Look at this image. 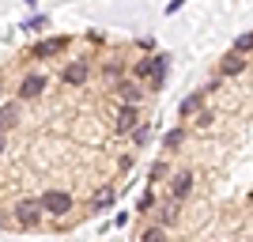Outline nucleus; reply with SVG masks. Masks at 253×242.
<instances>
[{
    "label": "nucleus",
    "mask_w": 253,
    "mask_h": 242,
    "mask_svg": "<svg viewBox=\"0 0 253 242\" xmlns=\"http://www.w3.org/2000/svg\"><path fill=\"white\" fill-rule=\"evenodd\" d=\"M38 204H42V212L45 216H72V208H76V197L68 190H45L42 197H38Z\"/></svg>",
    "instance_id": "1"
},
{
    "label": "nucleus",
    "mask_w": 253,
    "mask_h": 242,
    "mask_svg": "<svg viewBox=\"0 0 253 242\" xmlns=\"http://www.w3.org/2000/svg\"><path fill=\"white\" fill-rule=\"evenodd\" d=\"M11 216H15L23 227H38V223L45 220V212H42V204H38V197H23V200H15Z\"/></svg>",
    "instance_id": "2"
},
{
    "label": "nucleus",
    "mask_w": 253,
    "mask_h": 242,
    "mask_svg": "<svg viewBox=\"0 0 253 242\" xmlns=\"http://www.w3.org/2000/svg\"><path fill=\"white\" fill-rule=\"evenodd\" d=\"M45 87H49V76H45V72H27L19 80V98H23V102H34V98L45 95Z\"/></svg>",
    "instance_id": "3"
},
{
    "label": "nucleus",
    "mask_w": 253,
    "mask_h": 242,
    "mask_svg": "<svg viewBox=\"0 0 253 242\" xmlns=\"http://www.w3.org/2000/svg\"><path fill=\"white\" fill-rule=\"evenodd\" d=\"M189 193H193V170L181 167L170 182V197H174V204H181V200H189Z\"/></svg>",
    "instance_id": "4"
},
{
    "label": "nucleus",
    "mask_w": 253,
    "mask_h": 242,
    "mask_svg": "<svg viewBox=\"0 0 253 242\" xmlns=\"http://www.w3.org/2000/svg\"><path fill=\"white\" fill-rule=\"evenodd\" d=\"M87 76H91V64H87V61H72V64H64L61 80H64V84H72V87H80V84H87Z\"/></svg>",
    "instance_id": "5"
},
{
    "label": "nucleus",
    "mask_w": 253,
    "mask_h": 242,
    "mask_svg": "<svg viewBox=\"0 0 253 242\" xmlns=\"http://www.w3.org/2000/svg\"><path fill=\"white\" fill-rule=\"evenodd\" d=\"M167 72H170V57L167 53H155V57H151V87H163L167 84Z\"/></svg>",
    "instance_id": "6"
},
{
    "label": "nucleus",
    "mask_w": 253,
    "mask_h": 242,
    "mask_svg": "<svg viewBox=\"0 0 253 242\" xmlns=\"http://www.w3.org/2000/svg\"><path fill=\"white\" fill-rule=\"evenodd\" d=\"M140 125V110L136 106H121L117 110V133H136Z\"/></svg>",
    "instance_id": "7"
},
{
    "label": "nucleus",
    "mask_w": 253,
    "mask_h": 242,
    "mask_svg": "<svg viewBox=\"0 0 253 242\" xmlns=\"http://www.w3.org/2000/svg\"><path fill=\"white\" fill-rule=\"evenodd\" d=\"M64 46H68V38H45V42H34V46H31V57H38V61H42V57L61 53Z\"/></svg>",
    "instance_id": "8"
},
{
    "label": "nucleus",
    "mask_w": 253,
    "mask_h": 242,
    "mask_svg": "<svg viewBox=\"0 0 253 242\" xmlns=\"http://www.w3.org/2000/svg\"><path fill=\"white\" fill-rule=\"evenodd\" d=\"M15 125H19V106H15V102H4V106H0V137L11 133Z\"/></svg>",
    "instance_id": "9"
},
{
    "label": "nucleus",
    "mask_w": 253,
    "mask_h": 242,
    "mask_svg": "<svg viewBox=\"0 0 253 242\" xmlns=\"http://www.w3.org/2000/svg\"><path fill=\"white\" fill-rule=\"evenodd\" d=\"M117 98H121V106H140V84L121 80V84H117Z\"/></svg>",
    "instance_id": "10"
},
{
    "label": "nucleus",
    "mask_w": 253,
    "mask_h": 242,
    "mask_svg": "<svg viewBox=\"0 0 253 242\" xmlns=\"http://www.w3.org/2000/svg\"><path fill=\"white\" fill-rule=\"evenodd\" d=\"M246 57H238V53H227V57H223L219 61V76H238V72H246Z\"/></svg>",
    "instance_id": "11"
},
{
    "label": "nucleus",
    "mask_w": 253,
    "mask_h": 242,
    "mask_svg": "<svg viewBox=\"0 0 253 242\" xmlns=\"http://www.w3.org/2000/svg\"><path fill=\"white\" fill-rule=\"evenodd\" d=\"M128 80H132V84H140V80H151V57H140V61L128 68Z\"/></svg>",
    "instance_id": "12"
},
{
    "label": "nucleus",
    "mask_w": 253,
    "mask_h": 242,
    "mask_svg": "<svg viewBox=\"0 0 253 242\" xmlns=\"http://www.w3.org/2000/svg\"><path fill=\"white\" fill-rule=\"evenodd\" d=\"M201 106H204V91H193V95H189L185 102L178 106V114H181V117H189L193 110H201Z\"/></svg>",
    "instance_id": "13"
},
{
    "label": "nucleus",
    "mask_w": 253,
    "mask_h": 242,
    "mask_svg": "<svg viewBox=\"0 0 253 242\" xmlns=\"http://www.w3.org/2000/svg\"><path fill=\"white\" fill-rule=\"evenodd\" d=\"M102 76H106V80H114V84H121V80H125V64H121V61L102 64Z\"/></svg>",
    "instance_id": "14"
},
{
    "label": "nucleus",
    "mask_w": 253,
    "mask_h": 242,
    "mask_svg": "<svg viewBox=\"0 0 253 242\" xmlns=\"http://www.w3.org/2000/svg\"><path fill=\"white\" fill-rule=\"evenodd\" d=\"M140 242H170L167 231L159 227V223H151V227H144V235H140Z\"/></svg>",
    "instance_id": "15"
},
{
    "label": "nucleus",
    "mask_w": 253,
    "mask_h": 242,
    "mask_svg": "<svg viewBox=\"0 0 253 242\" xmlns=\"http://www.w3.org/2000/svg\"><path fill=\"white\" fill-rule=\"evenodd\" d=\"M234 53H238V57L253 53V31H250V34H242V38H234Z\"/></svg>",
    "instance_id": "16"
},
{
    "label": "nucleus",
    "mask_w": 253,
    "mask_h": 242,
    "mask_svg": "<svg viewBox=\"0 0 253 242\" xmlns=\"http://www.w3.org/2000/svg\"><path fill=\"white\" fill-rule=\"evenodd\" d=\"M181 140H185V129H170V133H167V140H163V144H167V151H174V147H178Z\"/></svg>",
    "instance_id": "17"
},
{
    "label": "nucleus",
    "mask_w": 253,
    "mask_h": 242,
    "mask_svg": "<svg viewBox=\"0 0 253 242\" xmlns=\"http://www.w3.org/2000/svg\"><path fill=\"white\" fill-rule=\"evenodd\" d=\"M106 204H114V190H98L95 193V208H106Z\"/></svg>",
    "instance_id": "18"
},
{
    "label": "nucleus",
    "mask_w": 253,
    "mask_h": 242,
    "mask_svg": "<svg viewBox=\"0 0 253 242\" xmlns=\"http://www.w3.org/2000/svg\"><path fill=\"white\" fill-rule=\"evenodd\" d=\"M11 227V220H4V212H0V231H8Z\"/></svg>",
    "instance_id": "19"
}]
</instances>
